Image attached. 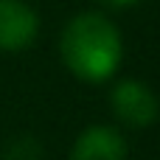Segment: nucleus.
<instances>
[{
	"label": "nucleus",
	"mask_w": 160,
	"mask_h": 160,
	"mask_svg": "<svg viewBox=\"0 0 160 160\" xmlns=\"http://www.w3.org/2000/svg\"><path fill=\"white\" fill-rule=\"evenodd\" d=\"M39 34V17L25 0H0V51H25Z\"/></svg>",
	"instance_id": "nucleus-3"
},
{
	"label": "nucleus",
	"mask_w": 160,
	"mask_h": 160,
	"mask_svg": "<svg viewBox=\"0 0 160 160\" xmlns=\"http://www.w3.org/2000/svg\"><path fill=\"white\" fill-rule=\"evenodd\" d=\"M70 160H127V141L115 127H87L76 138Z\"/></svg>",
	"instance_id": "nucleus-4"
},
{
	"label": "nucleus",
	"mask_w": 160,
	"mask_h": 160,
	"mask_svg": "<svg viewBox=\"0 0 160 160\" xmlns=\"http://www.w3.org/2000/svg\"><path fill=\"white\" fill-rule=\"evenodd\" d=\"M110 104H112V112L129 127H149V124H155V118L160 112L158 96L138 79L118 82L112 87Z\"/></svg>",
	"instance_id": "nucleus-2"
},
{
	"label": "nucleus",
	"mask_w": 160,
	"mask_h": 160,
	"mask_svg": "<svg viewBox=\"0 0 160 160\" xmlns=\"http://www.w3.org/2000/svg\"><path fill=\"white\" fill-rule=\"evenodd\" d=\"M110 6H118V8H127V6H135V3H141V0H107Z\"/></svg>",
	"instance_id": "nucleus-5"
},
{
	"label": "nucleus",
	"mask_w": 160,
	"mask_h": 160,
	"mask_svg": "<svg viewBox=\"0 0 160 160\" xmlns=\"http://www.w3.org/2000/svg\"><path fill=\"white\" fill-rule=\"evenodd\" d=\"M59 51L68 70L84 82L110 79L124 59V42L118 28L96 11L76 14L65 25Z\"/></svg>",
	"instance_id": "nucleus-1"
}]
</instances>
